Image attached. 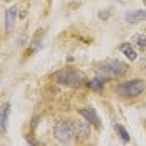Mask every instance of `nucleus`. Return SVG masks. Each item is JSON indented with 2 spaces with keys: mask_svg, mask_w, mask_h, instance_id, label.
Listing matches in <instances>:
<instances>
[{
  "mask_svg": "<svg viewBox=\"0 0 146 146\" xmlns=\"http://www.w3.org/2000/svg\"><path fill=\"white\" fill-rule=\"evenodd\" d=\"M105 78H101V76H96L95 80H91L90 82V86H91V90H95V91H100L103 86H105Z\"/></svg>",
  "mask_w": 146,
  "mask_h": 146,
  "instance_id": "f8f14e48",
  "label": "nucleus"
},
{
  "mask_svg": "<svg viewBox=\"0 0 146 146\" xmlns=\"http://www.w3.org/2000/svg\"><path fill=\"white\" fill-rule=\"evenodd\" d=\"M143 3H145V5H146V0H143Z\"/></svg>",
  "mask_w": 146,
  "mask_h": 146,
  "instance_id": "dca6fc26",
  "label": "nucleus"
},
{
  "mask_svg": "<svg viewBox=\"0 0 146 146\" xmlns=\"http://www.w3.org/2000/svg\"><path fill=\"white\" fill-rule=\"evenodd\" d=\"M119 52L125 55L129 62H135L138 58V53L135 52V48L131 46V43H123V45H119Z\"/></svg>",
  "mask_w": 146,
  "mask_h": 146,
  "instance_id": "1a4fd4ad",
  "label": "nucleus"
},
{
  "mask_svg": "<svg viewBox=\"0 0 146 146\" xmlns=\"http://www.w3.org/2000/svg\"><path fill=\"white\" fill-rule=\"evenodd\" d=\"M9 115H10V103L5 101L2 105V111H0V129L5 135L7 133V123H9Z\"/></svg>",
  "mask_w": 146,
  "mask_h": 146,
  "instance_id": "0eeeda50",
  "label": "nucleus"
},
{
  "mask_svg": "<svg viewBox=\"0 0 146 146\" xmlns=\"http://www.w3.org/2000/svg\"><path fill=\"white\" fill-rule=\"evenodd\" d=\"M15 18H17V7H10L7 10V15H5V27H7V32H12V28L15 25Z\"/></svg>",
  "mask_w": 146,
  "mask_h": 146,
  "instance_id": "6e6552de",
  "label": "nucleus"
},
{
  "mask_svg": "<svg viewBox=\"0 0 146 146\" xmlns=\"http://www.w3.org/2000/svg\"><path fill=\"white\" fill-rule=\"evenodd\" d=\"M131 43L136 45L139 50H146V36L141 35V33H136V35L131 36Z\"/></svg>",
  "mask_w": 146,
  "mask_h": 146,
  "instance_id": "9d476101",
  "label": "nucleus"
},
{
  "mask_svg": "<svg viewBox=\"0 0 146 146\" xmlns=\"http://www.w3.org/2000/svg\"><path fill=\"white\" fill-rule=\"evenodd\" d=\"M73 129H75V136H78L80 133H82L83 138L88 136V126H86V125H83L82 121H76V123H73Z\"/></svg>",
  "mask_w": 146,
  "mask_h": 146,
  "instance_id": "9b49d317",
  "label": "nucleus"
},
{
  "mask_svg": "<svg viewBox=\"0 0 146 146\" xmlns=\"http://www.w3.org/2000/svg\"><path fill=\"white\" fill-rule=\"evenodd\" d=\"M141 63H143V66L146 68V58H143V62H141Z\"/></svg>",
  "mask_w": 146,
  "mask_h": 146,
  "instance_id": "2eb2a0df",
  "label": "nucleus"
},
{
  "mask_svg": "<svg viewBox=\"0 0 146 146\" xmlns=\"http://www.w3.org/2000/svg\"><path fill=\"white\" fill-rule=\"evenodd\" d=\"M38 121H40V118H35V119H33V123H32V128H35Z\"/></svg>",
  "mask_w": 146,
  "mask_h": 146,
  "instance_id": "4468645a",
  "label": "nucleus"
},
{
  "mask_svg": "<svg viewBox=\"0 0 146 146\" xmlns=\"http://www.w3.org/2000/svg\"><path fill=\"white\" fill-rule=\"evenodd\" d=\"M53 135H55V138H56V141H60L62 145L72 143L73 136H75L73 125L70 123V121H65V119L56 121L55 126H53Z\"/></svg>",
  "mask_w": 146,
  "mask_h": 146,
  "instance_id": "7ed1b4c3",
  "label": "nucleus"
},
{
  "mask_svg": "<svg viewBox=\"0 0 146 146\" xmlns=\"http://www.w3.org/2000/svg\"><path fill=\"white\" fill-rule=\"evenodd\" d=\"M115 129L118 131L119 138H121L125 143H128V141H129V133H128V131H126V129H125L123 126H121V125H118V123H116V125H115Z\"/></svg>",
  "mask_w": 146,
  "mask_h": 146,
  "instance_id": "ddd939ff",
  "label": "nucleus"
},
{
  "mask_svg": "<svg viewBox=\"0 0 146 146\" xmlns=\"http://www.w3.org/2000/svg\"><path fill=\"white\" fill-rule=\"evenodd\" d=\"M53 78L60 85H66V86H80L83 82V73L76 72V70H68V68H63V70H58V72L53 73Z\"/></svg>",
  "mask_w": 146,
  "mask_h": 146,
  "instance_id": "f03ea898",
  "label": "nucleus"
},
{
  "mask_svg": "<svg viewBox=\"0 0 146 146\" xmlns=\"http://www.w3.org/2000/svg\"><path fill=\"white\" fill-rule=\"evenodd\" d=\"M128 72V65L121 60H108L106 63L100 65L96 68V75L105 78V80H111V78H118L123 76Z\"/></svg>",
  "mask_w": 146,
  "mask_h": 146,
  "instance_id": "f257e3e1",
  "label": "nucleus"
},
{
  "mask_svg": "<svg viewBox=\"0 0 146 146\" xmlns=\"http://www.w3.org/2000/svg\"><path fill=\"white\" fill-rule=\"evenodd\" d=\"M78 113H80L83 118H85V121H86V123L95 125V126H100V125H101L100 116L96 115V111H95L93 108H82V110H78Z\"/></svg>",
  "mask_w": 146,
  "mask_h": 146,
  "instance_id": "39448f33",
  "label": "nucleus"
},
{
  "mask_svg": "<svg viewBox=\"0 0 146 146\" xmlns=\"http://www.w3.org/2000/svg\"><path fill=\"white\" fill-rule=\"evenodd\" d=\"M125 20L128 23L135 25V23H141L146 20V10H133V12H128L125 15Z\"/></svg>",
  "mask_w": 146,
  "mask_h": 146,
  "instance_id": "423d86ee",
  "label": "nucleus"
},
{
  "mask_svg": "<svg viewBox=\"0 0 146 146\" xmlns=\"http://www.w3.org/2000/svg\"><path fill=\"white\" fill-rule=\"evenodd\" d=\"M145 82L139 80V78H135V80H129V82L121 83L118 88H116V93L121 95V96H138L141 91L145 90Z\"/></svg>",
  "mask_w": 146,
  "mask_h": 146,
  "instance_id": "20e7f679",
  "label": "nucleus"
}]
</instances>
